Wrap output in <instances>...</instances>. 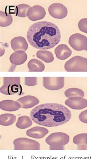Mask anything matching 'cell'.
I'll return each instance as SVG.
<instances>
[{
  "label": "cell",
  "mask_w": 91,
  "mask_h": 159,
  "mask_svg": "<svg viewBox=\"0 0 91 159\" xmlns=\"http://www.w3.org/2000/svg\"><path fill=\"white\" fill-rule=\"evenodd\" d=\"M65 95L67 98H69L73 96H79L84 98V94L82 90L77 88H69L65 92Z\"/></svg>",
  "instance_id": "cell-25"
},
{
  "label": "cell",
  "mask_w": 91,
  "mask_h": 159,
  "mask_svg": "<svg viewBox=\"0 0 91 159\" xmlns=\"http://www.w3.org/2000/svg\"><path fill=\"white\" fill-rule=\"evenodd\" d=\"M65 104L73 110H81L87 107V101L82 97L73 96L67 99Z\"/></svg>",
  "instance_id": "cell-10"
},
{
  "label": "cell",
  "mask_w": 91,
  "mask_h": 159,
  "mask_svg": "<svg viewBox=\"0 0 91 159\" xmlns=\"http://www.w3.org/2000/svg\"><path fill=\"white\" fill-rule=\"evenodd\" d=\"M14 150H40L39 142L26 138H20L13 141Z\"/></svg>",
  "instance_id": "cell-6"
},
{
  "label": "cell",
  "mask_w": 91,
  "mask_h": 159,
  "mask_svg": "<svg viewBox=\"0 0 91 159\" xmlns=\"http://www.w3.org/2000/svg\"><path fill=\"white\" fill-rule=\"evenodd\" d=\"M78 27L80 31L87 33V19H81L78 24Z\"/></svg>",
  "instance_id": "cell-27"
},
{
  "label": "cell",
  "mask_w": 91,
  "mask_h": 159,
  "mask_svg": "<svg viewBox=\"0 0 91 159\" xmlns=\"http://www.w3.org/2000/svg\"><path fill=\"white\" fill-rule=\"evenodd\" d=\"M70 136L66 133L57 132L52 133L46 139L50 146V150H63L64 146L69 143Z\"/></svg>",
  "instance_id": "cell-4"
},
{
  "label": "cell",
  "mask_w": 91,
  "mask_h": 159,
  "mask_svg": "<svg viewBox=\"0 0 91 159\" xmlns=\"http://www.w3.org/2000/svg\"><path fill=\"white\" fill-rule=\"evenodd\" d=\"M27 39L33 47L40 50L52 49L60 42V31L52 22L41 21L33 24L28 29Z\"/></svg>",
  "instance_id": "cell-2"
},
{
  "label": "cell",
  "mask_w": 91,
  "mask_h": 159,
  "mask_svg": "<svg viewBox=\"0 0 91 159\" xmlns=\"http://www.w3.org/2000/svg\"><path fill=\"white\" fill-rule=\"evenodd\" d=\"M20 103L21 107L23 109H29L35 107L39 103V99L35 96L28 95L17 100Z\"/></svg>",
  "instance_id": "cell-12"
},
{
  "label": "cell",
  "mask_w": 91,
  "mask_h": 159,
  "mask_svg": "<svg viewBox=\"0 0 91 159\" xmlns=\"http://www.w3.org/2000/svg\"><path fill=\"white\" fill-rule=\"evenodd\" d=\"M64 77H43V85L49 90H58L64 86Z\"/></svg>",
  "instance_id": "cell-8"
},
{
  "label": "cell",
  "mask_w": 91,
  "mask_h": 159,
  "mask_svg": "<svg viewBox=\"0 0 91 159\" xmlns=\"http://www.w3.org/2000/svg\"><path fill=\"white\" fill-rule=\"evenodd\" d=\"M48 11L51 16L58 19L65 18L68 14L67 9L60 3L51 4L49 7Z\"/></svg>",
  "instance_id": "cell-9"
},
{
  "label": "cell",
  "mask_w": 91,
  "mask_h": 159,
  "mask_svg": "<svg viewBox=\"0 0 91 159\" xmlns=\"http://www.w3.org/2000/svg\"><path fill=\"white\" fill-rule=\"evenodd\" d=\"M11 47L14 51H26L28 48V44L25 38L21 36L16 37L11 41Z\"/></svg>",
  "instance_id": "cell-13"
},
{
  "label": "cell",
  "mask_w": 91,
  "mask_h": 159,
  "mask_svg": "<svg viewBox=\"0 0 91 159\" xmlns=\"http://www.w3.org/2000/svg\"><path fill=\"white\" fill-rule=\"evenodd\" d=\"M28 66L29 72H42L45 68V66L42 62L35 59L30 60Z\"/></svg>",
  "instance_id": "cell-19"
},
{
  "label": "cell",
  "mask_w": 91,
  "mask_h": 159,
  "mask_svg": "<svg viewBox=\"0 0 91 159\" xmlns=\"http://www.w3.org/2000/svg\"><path fill=\"white\" fill-rule=\"evenodd\" d=\"M25 84L27 86H32L37 84V77H25Z\"/></svg>",
  "instance_id": "cell-26"
},
{
  "label": "cell",
  "mask_w": 91,
  "mask_h": 159,
  "mask_svg": "<svg viewBox=\"0 0 91 159\" xmlns=\"http://www.w3.org/2000/svg\"><path fill=\"white\" fill-rule=\"evenodd\" d=\"M87 110L81 112L79 116L80 120L83 123L86 124L87 123Z\"/></svg>",
  "instance_id": "cell-28"
},
{
  "label": "cell",
  "mask_w": 91,
  "mask_h": 159,
  "mask_svg": "<svg viewBox=\"0 0 91 159\" xmlns=\"http://www.w3.org/2000/svg\"><path fill=\"white\" fill-rule=\"evenodd\" d=\"M46 13L42 6L36 5L31 7L27 12V16L30 20L36 21L44 18Z\"/></svg>",
  "instance_id": "cell-11"
},
{
  "label": "cell",
  "mask_w": 91,
  "mask_h": 159,
  "mask_svg": "<svg viewBox=\"0 0 91 159\" xmlns=\"http://www.w3.org/2000/svg\"><path fill=\"white\" fill-rule=\"evenodd\" d=\"M68 43L72 48L76 51H87V37L76 33L70 37Z\"/></svg>",
  "instance_id": "cell-7"
},
{
  "label": "cell",
  "mask_w": 91,
  "mask_h": 159,
  "mask_svg": "<svg viewBox=\"0 0 91 159\" xmlns=\"http://www.w3.org/2000/svg\"><path fill=\"white\" fill-rule=\"evenodd\" d=\"M64 68L67 72H87V59L75 56L65 63Z\"/></svg>",
  "instance_id": "cell-5"
},
{
  "label": "cell",
  "mask_w": 91,
  "mask_h": 159,
  "mask_svg": "<svg viewBox=\"0 0 91 159\" xmlns=\"http://www.w3.org/2000/svg\"><path fill=\"white\" fill-rule=\"evenodd\" d=\"M38 58L44 61L46 63H50L54 60L53 54L50 51H39L36 53Z\"/></svg>",
  "instance_id": "cell-22"
},
{
  "label": "cell",
  "mask_w": 91,
  "mask_h": 159,
  "mask_svg": "<svg viewBox=\"0 0 91 159\" xmlns=\"http://www.w3.org/2000/svg\"><path fill=\"white\" fill-rule=\"evenodd\" d=\"M0 108L5 111H15L21 108L19 102L11 100H5L0 102Z\"/></svg>",
  "instance_id": "cell-17"
},
{
  "label": "cell",
  "mask_w": 91,
  "mask_h": 159,
  "mask_svg": "<svg viewBox=\"0 0 91 159\" xmlns=\"http://www.w3.org/2000/svg\"><path fill=\"white\" fill-rule=\"evenodd\" d=\"M13 22V18L10 14L0 11V26L6 27L9 26Z\"/></svg>",
  "instance_id": "cell-23"
},
{
  "label": "cell",
  "mask_w": 91,
  "mask_h": 159,
  "mask_svg": "<svg viewBox=\"0 0 91 159\" xmlns=\"http://www.w3.org/2000/svg\"><path fill=\"white\" fill-rule=\"evenodd\" d=\"M16 120V117L12 114L6 113L0 116V125L9 126L13 124Z\"/></svg>",
  "instance_id": "cell-20"
},
{
  "label": "cell",
  "mask_w": 91,
  "mask_h": 159,
  "mask_svg": "<svg viewBox=\"0 0 91 159\" xmlns=\"http://www.w3.org/2000/svg\"><path fill=\"white\" fill-rule=\"evenodd\" d=\"M4 84L0 88V92L6 95L22 94V88L20 84V77H4Z\"/></svg>",
  "instance_id": "cell-3"
},
{
  "label": "cell",
  "mask_w": 91,
  "mask_h": 159,
  "mask_svg": "<svg viewBox=\"0 0 91 159\" xmlns=\"http://www.w3.org/2000/svg\"><path fill=\"white\" fill-rule=\"evenodd\" d=\"M87 133L80 134L74 136L73 142L78 146L77 150H87Z\"/></svg>",
  "instance_id": "cell-18"
},
{
  "label": "cell",
  "mask_w": 91,
  "mask_h": 159,
  "mask_svg": "<svg viewBox=\"0 0 91 159\" xmlns=\"http://www.w3.org/2000/svg\"><path fill=\"white\" fill-rule=\"evenodd\" d=\"M49 133L47 128L42 127L36 126L32 128L26 132L27 135L28 137L36 139H41Z\"/></svg>",
  "instance_id": "cell-14"
},
{
  "label": "cell",
  "mask_w": 91,
  "mask_h": 159,
  "mask_svg": "<svg viewBox=\"0 0 91 159\" xmlns=\"http://www.w3.org/2000/svg\"><path fill=\"white\" fill-rule=\"evenodd\" d=\"M28 59V56L25 51H18L11 54L10 61L11 63L15 65H20L24 63Z\"/></svg>",
  "instance_id": "cell-16"
},
{
  "label": "cell",
  "mask_w": 91,
  "mask_h": 159,
  "mask_svg": "<svg viewBox=\"0 0 91 159\" xmlns=\"http://www.w3.org/2000/svg\"><path fill=\"white\" fill-rule=\"evenodd\" d=\"M32 125V121L29 116H27L19 117L16 124L17 128L20 129H25L29 128Z\"/></svg>",
  "instance_id": "cell-21"
},
{
  "label": "cell",
  "mask_w": 91,
  "mask_h": 159,
  "mask_svg": "<svg viewBox=\"0 0 91 159\" xmlns=\"http://www.w3.org/2000/svg\"><path fill=\"white\" fill-rule=\"evenodd\" d=\"M69 109L62 104L46 103L37 106L32 110L30 117L37 125L53 127L67 123L71 118Z\"/></svg>",
  "instance_id": "cell-1"
},
{
  "label": "cell",
  "mask_w": 91,
  "mask_h": 159,
  "mask_svg": "<svg viewBox=\"0 0 91 159\" xmlns=\"http://www.w3.org/2000/svg\"><path fill=\"white\" fill-rule=\"evenodd\" d=\"M31 7L30 6L26 4H20L15 6L16 16L21 17H28L27 12L28 9Z\"/></svg>",
  "instance_id": "cell-24"
},
{
  "label": "cell",
  "mask_w": 91,
  "mask_h": 159,
  "mask_svg": "<svg viewBox=\"0 0 91 159\" xmlns=\"http://www.w3.org/2000/svg\"><path fill=\"white\" fill-rule=\"evenodd\" d=\"M55 53L57 58L61 60H64L71 55L72 51L66 45L62 44L55 48Z\"/></svg>",
  "instance_id": "cell-15"
}]
</instances>
